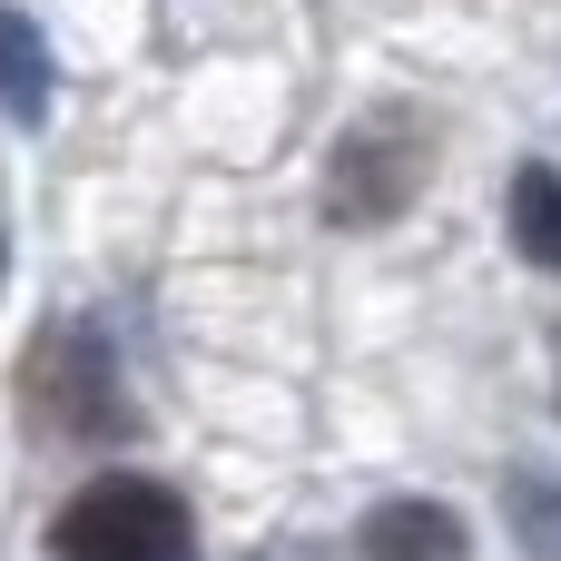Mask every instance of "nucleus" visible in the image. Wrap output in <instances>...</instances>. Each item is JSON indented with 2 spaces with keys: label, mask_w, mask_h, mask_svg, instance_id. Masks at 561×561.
I'll list each match as a JSON object with an SVG mask.
<instances>
[{
  "label": "nucleus",
  "mask_w": 561,
  "mask_h": 561,
  "mask_svg": "<svg viewBox=\"0 0 561 561\" xmlns=\"http://www.w3.org/2000/svg\"><path fill=\"white\" fill-rule=\"evenodd\" d=\"M59 561H197V523L158 473H99L49 523Z\"/></svg>",
  "instance_id": "1"
},
{
  "label": "nucleus",
  "mask_w": 561,
  "mask_h": 561,
  "mask_svg": "<svg viewBox=\"0 0 561 561\" xmlns=\"http://www.w3.org/2000/svg\"><path fill=\"white\" fill-rule=\"evenodd\" d=\"M414 178H424V128H414V118H375V128H355V138L335 148L325 207H335V227H385V217L414 197Z\"/></svg>",
  "instance_id": "2"
},
{
  "label": "nucleus",
  "mask_w": 561,
  "mask_h": 561,
  "mask_svg": "<svg viewBox=\"0 0 561 561\" xmlns=\"http://www.w3.org/2000/svg\"><path fill=\"white\" fill-rule=\"evenodd\" d=\"M355 552L365 561H463V523L444 513V503H424V493H394V503H375L365 523H355Z\"/></svg>",
  "instance_id": "3"
},
{
  "label": "nucleus",
  "mask_w": 561,
  "mask_h": 561,
  "mask_svg": "<svg viewBox=\"0 0 561 561\" xmlns=\"http://www.w3.org/2000/svg\"><path fill=\"white\" fill-rule=\"evenodd\" d=\"M39 365H59V375H69V385H59L69 434H118V385H108V355H99V335H89V325H69Z\"/></svg>",
  "instance_id": "4"
},
{
  "label": "nucleus",
  "mask_w": 561,
  "mask_h": 561,
  "mask_svg": "<svg viewBox=\"0 0 561 561\" xmlns=\"http://www.w3.org/2000/svg\"><path fill=\"white\" fill-rule=\"evenodd\" d=\"M0 108H10L20 128H39V108H49V49H39V20L10 10V0H0Z\"/></svg>",
  "instance_id": "5"
},
{
  "label": "nucleus",
  "mask_w": 561,
  "mask_h": 561,
  "mask_svg": "<svg viewBox=\"0 0 561 561\" xmlns=\"http://www.w3.org/2000/svg\"><path fill=\"white\" fill-rule=\"evenodd\" d=\"M513 247L561 276V168H542V158L513 168Z\"/></svg>",
  "instance_id": "6"
}]
</instances>
